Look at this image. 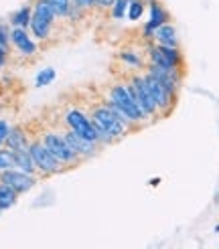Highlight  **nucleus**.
I'll use <instances>...</instances> for the list:
<instances>
[{"label":"nucleus","mask_w":219,"mask_h":249,"mask_svg":"<svg viewBox=\"0 0 219 249\" xmlns=\"http://www.w3.org/2000/svg\"><path fill=\"white\" fill-rule=\"evenodd\" d=\"M108 106H112L114 109H118L130 124H136V122L146 120V116L142 114L138 104H136V99L132 97L128 85H124V83H116V85L110 87V91H108Z\"/></svg>","instance_id":"f257e3e1"},{"label":"nucleus","mask_w":219,"mask_h":249,"mask_svg":"<svg viewBox=\"0 0 219 249\" xmlns=\"http://www.w3.org/2000/svg\"><path fill=\"white\" fill-rule=\"evenodd\" d=\"M91 120H93V126L97 130L106 132L108 136H112V138H120V136H124L126 126L130 124L118 109H114L112 106H108V104L93 107L91 109Z\"/></svg>","instance_id":"f03ea898"},{"label":"nucleus","mask_w":219,"mask_h":249,"mask_svg":"<svg viewBox=\"0 0 219 249\" xmlns=\"http://www.w3.org/2000/svg\"><path fill=\"white\" fill-rule=\"evenodd\" d=\"M126 85H128L132 97L136 99V104H138V107H140L142 114H144L146 118L154 116L156 111H158V107H156L154 99H152V95H150V91H148V87H146L144 75H134Z\"/></svg>","instance_id":"7ed1b4c3"},{"label":"nucleus","mask_w":219,"mask_h":249,"mask_svg":"<svg viewBox=\"0 0 219 249\" xmlns=\"http://www.w3.org/2000/svg\"><path fill=\"white\" fill-rule=\"evenodd\" d=\"M43 144L61 164H75L77 162V152L71 150V146L65 142L63 136H59L55 132H47L43 136Z\"/></svg>","instance_id":"20e7f679"},{"label":"nucleus","mask_w":219,"mask_h":249,"mask_svg":"<svg viewBox=\"0 0 219 249\" xmlns=\"http://www.w3.org/2000/svg\"><path fill=\"white\" fill-rule=\"evenodd\" d=\"M148 57H150V65H154V67L179 69L182 65V57L177 47H164V45L150 47Z\"/></svg>","instance_id":"39448f33"},{"label":"nucleus","mask_w":219,"mask_h":249,"mask_svg":"<svg viewBox=\"0 0 219 249\" xmlns=\"http://www.w3.org/2000/svg\"><path fill=\"white\" fill-rule=\"evenodd\" d=\"M65 122H67L69 130L83 136V138L90 140V142H97V130L93 126V122H90L85 118V114L81 109H69L65 114Z\"/></svg>","instance_id":"423d86ee"},{"label":"nucleus","mask_w":219,"mask_h":249,"mask_svg":"<svg viewBox=\"0 0 219 249\" xmlns=\"http://www.w3.org/2000/svg\"><path fill=\"white\" fill-rule=\"evenodd\" d=\"M144 81H146V87H148V91L154 99L158 111H168L170 107H173V104H175V93L173 91H168L161 81L150 75V73L144 75Z\"/></svg>","instance_id":"0eeeda50"},{"label":"nucleus","mask_w":219,"mask_h":249,"mask_svg":"<svg viewBox=\"0 0 219 249\" xmlns=\"http://www.w3.org/2000/svg\"><path fill=\"white\" fill-rule=\"evenodd\" d=\"M29 152H31V156H33V160H35L36 168H41V170L47 172V174L59 172L61 166H63L51 152L47 150V146H45L43 142H33V144L29 146Z\"/></svg>","instance_id":"6e6552de"},{"label":"nucleus","mask_w":219,"mask_h":249,"mask_svg":"<svg viewBox=\"0 0 219 249\" xmlns=\"http://www.w3.org/2000/svg\"><path fill=\"white\" fill-rule=\"evenodd\" d=\"M0 182L8 184L10 189H15L17 193H27L29 189H33L35 178L31 177L29 172H22V170H4L0 174Z\"/></svg>","instance_id":"1a4fd4ad"},{"label":"nucleus","mask_w":219,"mask_h":249,"mask_svg":"<svg viewBox=\"0 0 219 249\" xmlns=\"http://www.w3.org/2000/svg\"><path fill=\"white\" fill-rule=\"evenodd\" d=\"M166 20H168V12L158 4V2H150V18H148V22H146V27H144V36H154V33H156V29L158 27H163V24H166Z\"/></svg>","instance_id":"9d476101"},{"label":"nucleus","mask_w":219,"mask_h":249,"mask_svg":"<svg viewBox=\"0 0 219 249\" xmlns=\"http://www.w3.org/2000/svg\"><path fill=\"white\" fill-rule=\"evenodd\" d=\"M148 73H150L152 77H156L158 81H161L168 91L177 93V87H179V81H181L177 69H163V67H154V65H150V67H148Z\"/></svg>","instance_id":"9b49d317"},{"label":"nucleus","mask_w":219,"mask_h":249,"mask_svg":"<svg viewBox=\"0 0 219 249\" xmlns=\"http://www.w3.org/2000/svg\"><path fill=\"white\" fill-rule=\"evenodd\" d=\"M63 138H65V142L71 146V150H73V152H77V156H79V154H81V156H90V154H93V150H95V142L85 140L83 136L75 134L73 130L65 132V134H63Z\"/></svg>","instance_id":"f8f14e48"},{"label":"nucleus","mask_w":219,"mask_h":249,"mask_svg":"<svg viewBox=\"0 0 219 249\" xmlns=\"http://www.w3.org/2000/svg\"><path fill=\"white\" fill-rule=\"evenodd\" d=\"M12 43L17 45V49L20 53H24V55H33L35 51H36V47H35V43L29 39V33L24 31V29H20V27H17L15 31H12Z\"/></svg>","instance_id":"ddd939ff"},{"label":"nucleus","mask_w":219,"mask_h":249,"mask_svg":"<svg viewBox=\"0 0 219 249\" xmlns=\"http://www.w3.org/2000/svg\"><path fill=\"white\" fill-rule=\"evenodd\" d=\"M154 39L158 41V45H164V47H177L179 45L177 31H175V27H170V24L158 27L156 33H154Z\"/></svg>","instance_id":"4468645a"},{"label":"nucleus","mask_w":219,"mask_h":249,"mask_svg":"<svg viewBox=\"0 0 219 249\" xmlns=\"http://www.w3.org/2000/svg\"><path fill=\"white\" fill-rule=\"evenodd\" d=\"M6 144L12 152L17 150H27L29 144H27V136H24V132L20 128H12L8 132V138H6Z\"/></svg>","instance_id":"2eb2a0df"},{"label":"nucleus","mask_w":219,"mask_h":249,"mask_svg":"<svg viewBox=\"0 0 219 249\" xmlns=\"http://www.w3.org/2000/svg\"><path fill=\"white\" fill-rule=\"evenodd\" d=\"M51 20L43 18L41 15H35L33 12V18H31V29L35 33V36H39V39H45V36H49V31H51Z\"/></svg>","instance_id":"dca6fc26"},{"label":"nucleus","mask_w":219,"mask_h":249,"mask_svg":"<svg viewBox=\"0 0 219 249\" xmlns=\"http://www.w3.org/2000/svg\"><path fill=\"white\" fill-rule=\"evenodd\" d=\"M15 166H18V170L29 172V174L36 168L35 160H33V156H31V152H29V148H27V150H17V152H15Z\"/></svg>","instance_id":"f3484780"},{"label":"nucleus","mask_w":219,"mask_h":249,"mask_svg":"<svg viewBox=\"0 0 219 249\" xmlns=\"http://www.w3.org/2000/svg\"><path fill=\"white\" fill-rule=\"evenodd\" d=\"M15 201H17V191L10 189L8 184L0 182V211L12 207V205H15Z\"/></svg>","instance_id":"a211bd4d"},{"label":"nucleus","mask_w":219,"mask_h":249,"mask_svg":"<svg viewBox=\"0 0 219 249\" xmlns=\"http://www.w3.org/2000/svg\"><path fill=\"white\" fill-rule=\"evenodd\" d=\"M31 18H33V15H31V8L29 6H22L15 17H12V22L17 24V27H20V29H24V27H29V22H31Z\"/></svg>","instance_id":"6ab92c4d"},{"label":"nucleus","mask_w":219,"mask_h":249,"mask_svg":"<svg viewBox=\"0 0 219 249\" xmlns=\"http://www.w3.org/2000/svg\"><path fill=\"white\" fill-rule=\"evenodd\" d=\"M71 2L73 0H49V4H51L53 12H55V17H67Z\"/></svg>","instance_id":"aec40b11"},{"label":"nucleus","mask_w":219,"mask_h":249,"mask_svg":"<svg viewBox=\"0 0 219 249\" xmlns=\"http://www.w3.org/2000/svg\"><path fill=\"white\" fill-rule=\"evenodd\" d=\"M144 12V2L142 0H130L128 4V18L130 20H138Z\"/></svg>","instance_id":"412c9836"},{"label":"nucleus","mask_w":219,"mask_h":249,"mask_svg":"<svg viewBox=\"0 0 219 249\" xmlns=\"http://www.w3.org/2000/svg\"><path fill=\"white\" fill-rule=\"evenodd\" d=\"M55 79V69L53 67H47V69H43L39 75H36V87H43V85H49Z\"/></svg>","instance_id":"4be33fe9"},{"label":"nucleus","mask_w":219,"mask_h":249,"mask_svg":"<svg viewBox=\"0 0 219 249\" xmlns=\"http://www.w3.org/2000/svg\"><path fill=\"white\" fill-rule=\"evenodd\" d=\"M15 166V152L12 150H0V170H8Z\"/></svg>","instance_id":"5701e85b"},{"label":"nucleus","mask_w":219,"mask_h":249,"mask_svg":"<svg viewBox=\"0 0 219 249\" xmlns=\"http://www.w3.org/2000/svg\"><path fill=\"white\" fill-rule=\"evenodd\" d=\"M128 4H130V0H116L114 6H112V17L114 18H122V17L126 15Z\"/></svg>","instance_id":"b1692460"},{"label":"nucleus","mask_w":219,"mask_h":249,"mask_svg":"<svg viewBox=\"0 0 219 249\" xmlns=\"http://www.w3.org/2000/svg\"><path fill=\"white\" fill-rule=\"evenodd\" d=\"M120 57H122V61H124L126 65H130V67H142V59H140L136 53L126 51V53H122Z\"/></svg>","instance_id":"393cba45"},{"label":"nucleus","mask_w":219,"mask_h":249,"mask_svg":"<svg viewBox=\"0 0 219 249\" xmlns=\"http://www.w3.org/2000/svg\"><path fill=\"white\" fill-rule=\"evenodd\" d=\"M8 132H10V128H8V122L0 120V144L6 142V138H8Z\"/></svg>","instance_id":"a878e982"},{"label":"nucleus","mask_w":219,"mask_h":249,"mask_svg":"<svg viewBox=\"0 0 219 249\" xmlns=\"http://www.w3.org/2000/svg\"><path fill=\"white\" fill-rule=\"evenodd\" d=\"M77 6H81V8H90V6H93L95 4V0H73Z\"/></svg>","instance_id":"bb28decb"},{"label":"nucleus","mask_w":219,"mask_h":249,"mask_svg":"<svg viewBox=\"0 0 219 249\" xmlns=\"http://www.w3.org/2000/svg\"><path fill=\"white\" fill-rule=\"evenodd\" d=\"M6 43H8V35H6V31H4V27H0V45L6 47Z\"/></svg>","instance_id":"cd10ccee"},{"label":"nucleus","mask_w":219,"mask_h":249,"mask_svg":"<svg viewBox=\"0 0 219 249\" xmlns=\"http://www.w3.org/2000/svg\"><path fill=\"white\" fill-rule=\"evenodd\" d=\"M116 0H95V4H100L102 8H110V6H114Z\"/></svg>","instance_id":"c85d7f7f"},{"label":"nucleus","mask_w":219,"mask_h":249,"mask_svg":"<svg viewBox=\"0 0 219 249\" xmlns=\"http://www.w3.org/2000/svg\"><path fill=\"white\" fill-rule=\"evenodd\" d=\"M4 61H6V49H4L2 45H0V67L4 65Z\"/></svg>","instance_id":"c756f323"}]
</instances>
